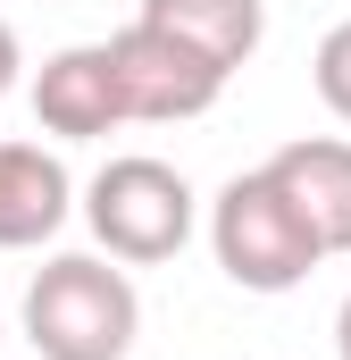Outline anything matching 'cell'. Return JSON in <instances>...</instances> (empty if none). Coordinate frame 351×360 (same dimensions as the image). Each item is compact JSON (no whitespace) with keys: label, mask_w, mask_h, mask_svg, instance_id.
Here are the masks:
<instances>
[{"label":"cell","mask_w":351,"mask_h":360,"mask_svg":"<svg viewBox=\"0 0 351 360\" xmlns=\"http://www.w3.org/2000/svg\"><path fill=\"white\" fill-rule=\"evenodd\" d=\"M335 352L351 360V293H343V310H335Z\"/></svg>","instance_id":"cell-11"},{"label":"cell","mask_w":351,"mask_h":360,"mask_svg":"<svg viewBox=\"0 0 351 360\" xmlns=\"http://www.w3.org/2000/svg\"><path fill=\"white\" fill-rule=\"evenodd\" d=\"M17 68H25V59H17V34H8V17H0V101L17 92Z\"/></svg>","instance_id":"cell-10"},{"label":"cell","mask_w":351,"mask_h":360,"mask_svg":"<svg viewBox=\"0 0 351 360\" xmlns=\"http://www.w3.org/2000/svg\"><path fill=\"white\" fill-rule=\"evenodd\" d=\"M310 84H318V101H326V109L351 126V17L326 34V42H318V59H310Z\"/></svg>","instance_id":"cell-9"},{"label":"cell","mask_w":351,"mask_h":360,"mask_svg":"<svg viewBox=\"0 0 351 360\" xmlns=\"http://www.w3.org/2000/svg\"><path fill=\"white\" fill-rule=\"evenodd\" d=\"M143 25L176 34L184 51H201L209 68H243L267 34V0H143Z\"/></svg>","instance_id":"cell-8"},{"label":"cell","mask_w":351,"mask_h":360,"mask_svg":"<svg viewBox=\"0 0 351 360\" xmlns=\"http://www.w3.org/2000/svg\"><path fill=\"white\" fill-rule=\"evenodd\" d=\"M109 68H117L126 117H143V126H184V117L218 109V92H226V68H209L201 51H184L176 34L143 25V17L126 34H109Z\"/></svg>","instance_id":"cell-4"},{"label":"cell","mask_w":351,"mask_h":360,"mask_svg":"<svg viewBox=\"0 0 351 360\" xmlns=\"http://www.w3.org/2000/svg\"><path fill=\"white\" fill-rule=\"evenodd\" d=\"M134 327H143V302H134L126 269H109L92 252H59L25 285V344L42 360H126Z\"/></svg>","instance_id":"cell-1"},{"label":"cell","mask_w":351,"mask_h":360,"mask_svg":"<svg viewBox=\"0 0 351 360\" xmlns=\"http://www.w3.org/2000/svg\"><path fill=\"white\" fill-rule=\"evenodd\" d=\"M209 252H218V269L234 276L243 293H293L301 276L326 260L318 235L301 226V210L276 193L267 168L234 176L218 201H209Z\"/></svg>","instance_id":"cell-2"},{"label":"cell","mask_w":351,"mask_h":360,"mask_svg":"<svg viewBox=\"0 0 351 360\" xmlns=\"http://www.w3.org/2000/svg\"><path fill=\"white\" fill-rule=\"evenodd\" d=\"M34 117H42V134H59V143H92V134L126 126L109 42H67V51H51V59L34 68Z\"/></svg>","instance_id":"cell-5"},{"label":"cell","mask_w":351,"mask_h":360,"mask_svg":"<svg viewBox=\"0 0 351 360\" xmlns=\"http://www.w3.org/2000/svg\"><path fill=\"white\" fill-rule=\"evenodd\" d=\"M192 184L176 176L168 160H109L100 176L84 184V226L100 235V252L109 260H134V269H151V260H176L184 243H192Z\"/></svg>","instance_id":"cell-3"},{"label":"cell","mask_w":351,"mask_h":360,"mask_svg":"<svg viewBox=\"0 0 351 360\" xmlns=\"http://www.w3.org/2000/svg\"><path fill=\"white\" fill-rule=\"evenodd\" d=\"M76 210V184L67 160L42 151V143H0V252H34L67 226Z\"/></svg>","instance_id":"cell-7"},{"label":"cell","mask_w":351,"mask_h":360,"mask_svg":"<svg viewBox=\"0 0 351 360\" xmlns=\"http://www.w3.org/2000/svg\"><path fill=\"white\" fill-rule=\"evenodd\" d=\"M267 176H276V193L301 210V226L318 235L326 260L351 252V143L343 134H301V143H284V151L267 160Z\"/></svg>","instance_id":"cell-6"}]
</instances>
